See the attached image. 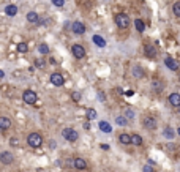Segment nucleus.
<instances>
[{"label":"nucleus","mask_w":180,"mask_h":172,"mask_svg":"<svg viewBox=\"0 0 180 172\" xmlns=\"http://www.w3.org/2000/svg\"><path fill=\"white\" fill-rule=\"evenodd\" d=\"M133 93H134L133 90H128V92H127V96H133Z\"/></svg>","instance_id":"38"},{"label":"nucleus","mask_w":180,"mask_h":172,"mask_svg":"<svg viewBox=\"0 0 180 172\" xmlns=\"http://www.w3.org/2000/svg\"><path fill=\"white\" fill-rule=\"evenodd\" d=\"M13 161H14V156H13L11 152H0V163L5 164V166H8V164H11Z\"/></svg>","instance_id":"8"},{"label":"nucleus","mask_w":180,"mask_h":172,"mask_svg":"<svg viewBox=\"0 0 180 172\" xmlns=\"http://www.w3.org/2000/svg\"><path fill=\"white\" fill-rule=\"evenodd\" d=\"M5 14L6 16H16L18 14V6L16 5H6L5 6Z\"/></svg>","instance_id":"16"},{"label":"nucleus","mask_w":180,"mask_h":172,"mask_svg":"<svg viewBox=\"0 0 180 172\" xmlns=\"http://www.w3.org/2000/svg\"><path fill=\"white\" fill-rule=\"evenodd\" d=\"M115 24L119 29H128L131 21L128 18V14H125V13H119V14H115Z\"/></svg>","instance_id":"2"},{"label":"nucleus","mask_w":180,"mask_h":172,"mask_svg":"<svg viewBox=\"0 0 180 172\" xmlns=\"http://www.w3.org/2000/svg\"><path fill=\"white\" fill-rule=\"evenodd\" d=\"M163 134H164V137H166V139H174V129H172V128H164V131H163Z\"/></svg>","instance_id":"24"},{"label":"nucleus","mask_w":180,"mask_h":172,"mask_svg":"<svg viewBox=\"0 0 180 172\" xmlns=\"http://www.w3.org/2000/svg\"><path fill=\"white\" fill-rule=\"evenodd\" d=\"M98 98H100V101H106L104 100V93L103 92H98Z\"/></svg>","instance_id":"36"},{"label":"nucleus","mask_w":180,"mask_h":172,"mask_svg":"<svg viewBox=\"0 0 180 172\" xmlns=\"http://www.w3.org/2000/svg\"><path fill=\"white\" fill-rule=\"evenodd\" d=\"M134 27H136V30L139 33H144V30H145V24H144L142 19H136L134 21Z\"/></svg>","instance_id":"21"},{"label":"nucleus","mask_w":180,"mask_h":172,"mask_svg":"<svg viewBox=\"0 0 180 172\" xmlns=\"http://www.w3.org/2000/svg\"><path fill=\"white\" fill-rule=\"evenodd\" d=\"M115 123L119 126H127L128 125V119L125 115H119V117H115Z\"/></svg>","instance_id":"23"},{"label":"nucleus","mask_w":180,"mask_h":172,"mask_svg":"<svg viewBox=\"0 0 180 172\" xmlns=\"http://www.w3.org/2000/svg\"><path fill=\"white\" fill-rule=\"evenodd\" d=\"M27 21H29L30 24H38L40 22V16L37 11H29L27 13Z\"/></svg>","instance_id":"15"},{"label":"nucleus","mask_w":180,"mask_h":172,"mask_svg":"<svg viewBox=\"0 0 180 172\" xmlns=\"http://www.w3.org/2000/svg\"><path fill=\"white\" fill-rule=\"evenodd\" d=\"M153 90H156V92H161L163 90V87H161V82H153Z\"/></svg>","instance_id":"30"},{"label":"nucleus","mask_w":180,"mask_h":172,"mask_svg":"<svg viewBox=\"0 0 180 172\" xmlns=\"http://www.w3.org/2000/svg\"><path fill=\"white\" fill-rule=\"evenodd\" d=\"M156 47L155 46H152V44H145V47H144V54L147 56L149 59H153V57H156Z\"/></svg>","instance_id":"12"},{"label":"nucleus","mask_w":180,"mask_h":172,"mask_svg":"<svg viewBox=\"0 0 180 172\" xmlns=\"http://www.w3.org/2000/svg\"><path fill=\"white\" fill-rule=\"evenodd\" d=\"M142 137L139 136V134H131V144H133V145H137V147H139V145H142Z\"/></svg>","instance_id":"22"},{"label":"nucleus","mask_w":180,"mask_h":172,"mask_svg":"<svg viewBox=\"0 0 180 172\" xmlns=\"http://www.w3.org/2000/svg\"><path fill=\"white\" fill-rule=\"evenodd\" d=\"M11 126V120L8 117H0V131H6Z\"/></svg>","instance_id":"14"},{"label":"nucleus","mask_w":180,"mask_h":172,"mask_svg":"<svg viewBox=\"0 0 180 172\" xmlns=\"http://www.w3.org/2000/svg\"><path fill=\"white\" fill-rule=\"evenodd\" d=\"M131 74H133V78H136V79H141L142 76H144V70H142V68L141 66H133V68H131Z\"/></svg>","instance_id":"17"},{"label":"nucleus","mask_w":180,"mask_h":172,"mask_svg":"<svg viewBox=\"0 0 180 172\" xmlns=\"http://www.w3.org/2000/svg\"><path fill=\"white\" fill-rule=\"evenodd\" d=\"M87 117H88L90 120H93L95 117H96V111H95V109H88V111H87Z\"/></svg>","instance_id":"28"},{"label":"nucleus","mask_w":180,"mask_h":172,"mask_svg":"<svg viewBox=\"0 0 180 172\" xmlns=\"http://www.w3.org/2000/svg\"><path fill=\"white\" fill-rule=\"evenodd\" d=\"M119 142L123 144V145H128V144H131V136L127 134V133H122L119 134Z\"/></svg>","instance_id":"20"},{"label":"nucleus","mask_w":180,"mask_h":172,"mask_svg":"<svg viewBox=\"0 0 180 172\" xmlns=\"http://www.w3.org/2000/svg\"><path fill=\"white\" fill-rule=\"evenodd\" d=\"M43 62H44V60H35V65H38L40 68H43V66H44V63H43Z\"/></svg>","instance_id":"35"},{"label":"nucleus","mask_w":180,"mask_h":172,"mask_svg":"<svg viewBox=\"0 0 180 172\" xmlns=\"http://www.w3.org/2000/svg\"><path fill=\"white\" fill-rule=\"evenodd\" d=\"M10 144H11V145H18L19 141L16 139V137H13V139H10Z\"/></svg>","instance_id":"34"},{"label":"nucleus","mask_w":180,"mask_h":172,"mask_svg":"<svg viewBox=\"0 0 180 172\" xmlns=\"http://www.w3.org/2000/svg\"><path fill=\"white\" fill-rule=\"evenodd\" d=\"M178 78H180V76H178Z\"/></svg>","instance_id":"44"},{"label":"nucleus","mask_w":180,"mask_h":172,"mask_svg":"<svg viewBox=\"0 0 180 172\" xmlns=\"http://www.w3.org/2000/svg\"><path fill=\"white\" fill-rule=\"evenodd\" d=\"M142 172H155V169H153V166H150V164H145L142 167Z\"/></svg>","instance_id":"31"},{"label":"nucleus","mask_w":180,"mask_h":172,"mask_svg":"<svg viewBox=\"0 0 180 172\" xmlns=\"http://www.w3.org/2000/svg\"><path fill=\"white\" fill-rule=\"evenodd\" d=\"M38 52H40V54H43V56L49 54V46H47L46 43H41V44L38 46Z\"/></svg>","instance_id":"25"},{"label":"nucleus","mask_w":180,"mask_h":172,"mask_svg":"<svg viewBox=\"0 0 180 172\" xmlns=\"http://www.w3.org/2000/svg\"><path fill=\"white\" fill-rule=\"evenodd\" d=\"M73 163V167L78 169V170H85L87 169V161L84 160V158H74V160L71 161Z\"/></svg>","instance_id":"9"},{"label":"nucleus","mask_w":180,"mask_h":172,"mask_svg":"<svg viewBox=\"0 0 180 172\" xmlns=\"http://www.w3.org/2000/svg\"><path fill=\"white\" fill-rule=\"evenodd\" d=\"M125 117H127V119H133V117H134L133 109H127V111H125Z\"/></svg>","instance_id":"32"},{"label":"nucleus","mask_w":180,"mask_h":172,"mask_svg":"<svg viewBox=\"0 0 180 172\" xmlns=\"http://www.w3.org/2000/svg\"><path fill=\"white\" fill-rule=\"evenodd\" d=\"M3 76H5V73H3V71H2V70H0V79H2V78H3Z\"/></svg>","instance_id":"40"},{"label":"nucleus","mask_w":180,"mask_h":172,"mask_svg":"<svg viewBox=\"0 0 180 172\" xmlns=\"http://www.w3.org/2000/svg\"><path fill=\"white\" fill-rule=\"evenodd\" d=\"M98 126H100V129H101L103 133H112V126H111L108 122H104V120H101L98 123Z\"/></svg>","instance_id":"18"},{"label":"nucleus","mask_w":180,"mask_h":172,"mask_svg":"<svg viewBox=\"0 0 180 172\" xmlns=\"http://www.w3.org/2000/svg\"><path fill=\"white\" fill-rule=\"evenodd\" d=\"M177 134H178V136H180V128H178V129H177Z\"/></svg>","instance_id":"41"},{"label":"nucleus","mask_w":180,"mask_h":172,"mask_svg":"<svg viewBox=\"0 0 180 172\" xmlns=\"http://www.w3.org/2000/svg\"><path fill=\"white\" fill-rule=\"evenodd\" d=\"M49 82L52 85H55V87H62V85H63V82H65V78H63V74H62V73H52L51 78H49Z\"/></svg>","instance_id":"6"},{"label":"nucleus","mask_w":180,"mask_h":172,"mask_svg":"<svg viewBox=\"0 0 180 172\" xmlns=\"http://www.w3.org/2000/svg\"><path fill=\"white\" fill-rule=\"evenodd\" d=\"M71 32L76 33V35H82V33H85V25L79 21H76V22L71 24Z\"/></svg>","instance_id":"10"},{"label":"nucleus","mask_w":180,"mask_h":172,"mask_svg":"<svg viewBox=\"0 0 180 172\" xmlns=\"http://www.w3.org/2000/svg\"><path fill=\"white\" fill-rule=\"evenodd\" d=\"M101 148L103 150H109V145H108V144H101Z\"/></svg>","instance_id":"37"},{"label":"nucleus","mask_w":180,"mask_h":172,"mask_svg":"<svg viewBox=\"0 0 180 172\" xmlns=\"http://www.w3.org/2000/svg\"><path fill=\"white\" fill-rule=\"evenodd\" d=\"M71 54L74 56V59H84L85 57V49H84V46H81V44H73L71 46Z\"/></svg>","instance_id":"7"},{"label":"nucleus","mask_w":180,"mask_h":172,"mask_svg":"<svg viewBox=\"0 0 180 172\" xmlns=\"http://www.w3.org/2000/svg\"><path fill=\"white\" fill-rule=\"evenodd\" d=\"M71 98H73L74 101H81V93H79V92H74V93L71 95Z\"/></svg>","instance_id":"33"},{"label":"nucleus","mask_w":180,"mask_h":172,"mask_svg":"<svg viewBox=\"0 0 180 172\" xmlns=\"http://www.w3.org/2000/svg\"><path fill=\"white\" fill-rule=\"evenodd\" d=\"M22 100H24V103H27V104H35L37 100H38V95L33 90H25L22 93Z\"/></svg>","instance_id":"5"},{"label":"nucleus","mask_w":180,"mask_h":172,"mask_svg":"<svg viewBox=\"0 0 180 172\" xmlns=\"http://www.w3.org/2000/svg\"><path fill=\"white\" fill-rule=\"evenodd\" d=\"M54 6H59V8H62V6L65 5V0H51Z\"/></svg>","instance_id":"29"},{"label":"nucleus","mask_w":180,"mask_h":172,"mask_svg":"<svg viewBox=\"0 0 180 172\" xmlns=\"http://www.w3.org/2000/svg\"><path fill=\"white\" fill-rule=\"evenodd\" d=\"M178 114H180V109H178Z\"/></svg>","instance_id":"42"},{"label":"nucleus","mask_w":180,"mask_h":172,"mask_svg":"<svg viewBox=\"0 0 180 172\" xmlns=\"http://www.w3.org/2000/svg\"><path fill=\"white\" fill-rule=\"evenodd\" d=\"M18 51H19V52H27V51H29V47H27L25 43H19V44H18Z\"/></svg>","instance_id":"27"},{"label":"nucleus","mask_w":180,"mask_h":172,"mask_svg":"<svg viewBox=\"0 0 180 172\" xmlns=\"http://www.w3.org/2000/svg\"><path fill=\"white\" fill-rule=\"evenodd\" d=\"M164 65L169 68L171 71H178V63L172 59V57H166L164 59Z\"/></svg>","instance_id":"11"},{"label":"nucleus","mask_w":180,"mask_h":172,"mask_svg":"<svg viewBox=\"0 0 180 172\" xmlns=\"http://www.w3.org/2000/svg\"><path fill=\"white\" fill-rule=\"evenodd\" d=\"M141 2H144V0H141Z\"/></svg>","instance_id":"43"},{"label":"nucleus","mask_w":180,"mask_h":172,"mask_svg":"<svg viewBox=\"0 0 180 172\" xmlns=\"http://www.w3.org/2000/svg\"><path fill=\"white\" fill-rule=\"evenodd\" d=\"M156 125H158V122H156V119L153 115H144L142 117V126L145 128V129H155L156 128Z\"/></svg>","instance_id":"3"},{"label":"nucleus","mask_w":180,"mask_h":172,"mask_svg":"<svg viewBox=\"0 0 180 172\" xmlns=\"http://www.w3.org/2000/svg\"><path fill=\"white\" fill-rule=\"evenodd\" d=\"M84 128H85V129H88V128H90V123H88V122H85V123H84Z\"/></svg>","instance_id":"39"},{"label":"nucleus","mask_w":180,"mask_h":172,"mask_svg":"<svg viewBox=\"0 0 180 172\" xmlns=\"http://www.w3.org/2000/svg\"><path fill=\"white\" fill-rule=\"evenodd\" d=\"M27 144H29L32 148H38V147H41V144H43V137H41L40 133H30L29 137H27Z\"/></svg>","instance_id":"1"},{"label":"nucleus","mask_w":180,"mask_h":172,"mask_svg":"<svg viewBox=\"0 0 180 172\" xmlns=\"http://www.w3.org/2000/svg\"><path fill=\"white\" fill-rule=\"evenodd\" d=\"M62 136H63L68 142H76V141H78V137H79L78 131H76L74 128H65V129H62Z\"/></svg>","instance_id":"4"},{"label":"nucleus","mask_w":180,"mask_h":172,"mask_svg":"<svg viewBox=\"0 0 180 172\" xmlns=\"http://www.w3.org/2000/svg\"><path fill=\"white\" fill-rule=\"evenodd\" d=\"M93 43L98 46V47H106V40L103 38V37H100V35H93Z\"/></svg>","instance_id":"19"},{"label":"nucleus","mask_w":180,"mask_h":172,"mask_svg":"<svg viewBox=\"0 0 180 172\" xmlns=\"http://www.w3.org/2000/svg\"><path fill=\"white\" fill-rule=\"evenodd\" d=\"M172 13H174L175 18H180V2H175L172 5Z\"/></svg>","instance_id":"26"},{"label":"nucleus","mask_w":180,"mask_h":172,"mask_svg":"<svg viewBox=\"0 0 180 172\" xmlns=\"http://www.w3.org/2000/svg\"><path fill=\"white\" fill-rule=\"evenodd\" d=\"M169 104L174 107H180V93H171L169 95Z\"/></svg>","instance_id":"13"}]
</instances>
